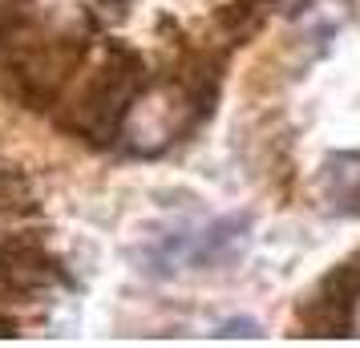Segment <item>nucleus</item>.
Masks as SVG:
<instances>
[{
  "label": "nucleus",
  "instance_id": "5",
  "mask_svg": "<svg viewBox=\"0 0 360 348\" xmlns=\"http://www.w3.org/2000/svg\"><path fill=\"white\" fill-rule=\"evenodd\" d=\"M0 276L20 288V292H33V288H45V283L57 280V264L49 259V251L41 239L33 235H8L0 243Z\"/></svg>",
  "mask_w": 360,
  "mask_h": 348
},
{
  "label": "nucleus",
  "instance_id": "6",
  "mask_svg": "<svg viewBox=\"0 0 360 348\" xmlns=\"http://www.w3.org/2000/svg\"><path fill=\"white\" fill-rule=\"evenodd\" d=\"M320 186L336 215H360V154H332L324 162Z\"/></svg>",
  "mask_w": 360,
  "mask_h": 348
},
{
  "label": "nucleus",
  "instance_id": "8",
  "mask_svg": "<svg viewBox=\"0 0 360 348\" xmlns=\"http://www.w3.org/2000/svg\"><path fill=\"white\" fill-rule=\"evenodd\" d=\"M219 336H259V324L255 320H227V324H219Z\"/></svg>",
  "mask_w": 360,
  "mask_h": 348
},
{
  "label": "nucleus",
  "instance_id": "7",
  "mask_svg": "<svg viewBox=\"0 0 360 348\" xmlns=\"http://www.w3.org/2000/svg\"><path fill=\"white\" fill-rule=\"evenodd\" d=\"M352 20V4L348 0H304L300 13H295V29L308 37V41H332L344 25Z\"/></svg>",
  "mask_w": 360,
  "mask_h": 348
},
{
  "label": "nucleus",
  "instance_id": "1",
  "mask_svg": "<svg viewBox=\"0 0 360 348\" xmlns=\"http://www.w3.org/2000/svg\"><path fill=\"white\" fill-rule=\"evenodd\" d=\"M142 85H146L142 57L130 53L126 45H110L98 73L77 89V98L69 101V114H61V126H69L73 134H82L85 142H98V146L114 142L122 130V117Z\"/></svg>",
  "mask_w": 360,
  "mask_h": 348
},
{
  "label": "nucleus",
  "instance_id": "2",
  "mask_svg": "<svg viewBox=\"0 0 360 348\" xmlns=\"http://www.w3.org/2000/svg\"><path fill=\"white\" fill-rule=\"evenodd\" d=\"M198 114L191 98L182 94L179 82L154 85V89H138V98L130 101V110L122 117V138L134 154H162L186 126H195Z\"/></svg>",
  "mask_w": 360,
  "mask_h": 348
},
{
  "label": "nucleus",
  "instance_id": "3",
  "mask_svg": "<svg viewBox=\"0 0 360 348\" xmlns=\"http://www.w3.org/2000/svg\"><path fill=\"white\" fill-rule=\"evenodd\" d=\"M356 296H360L356 264H340L336 271H328L320 280V288L300 304V328H304V336H352Z\"/></svg>",
  "mask_w": 360,
  "mask_h": 348
},
{
  "label": "nucleus",
  "instance_id": "4",
  "mask_svg": "<svg viewBox=\"0 0 360 348\" xmlns=\"http://www.w3.org/2000/svg\"><path fill=\"white\" fill-rule=\"evenodd\" d=\"M247 231L251 219L247 215H231V219H214L211 227H202L195 235H182L174 243H166V251H158V271H170L174 264H191V267H219L239 259L247 247Z\"/></svg>",
  "mask_w": 360,
  "mask_h": 348
},
{
  "label": "nucleus",
  "instance_id": "9",
  "mask_svg": "<svg viewBox=\"0 0 360 348\" xmlns=\"http://www.w3.org/2000/svg\"><path fill=\"white\" fill-rule=\"evenodd\" d=\"M0 336H17V324L8 316H0Z\"/></svg>",
  "mask_w": 360,
  "mask_h": 348
}]
</instances>
